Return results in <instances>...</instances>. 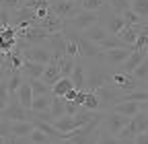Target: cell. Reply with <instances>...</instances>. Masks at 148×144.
Returning <instances> with one entry per match:
<instances>
[{
	"label": "cell",
	"instance_id": "f546056e",
	"mask_svg": "<svg viewBox=\"0 0 148 144\" xmlns=\"http://www.w3.org/2000/svg\"><path fill=\"white\" fill-rule=\"evenodd\" d=\"M134 51H148V23H144L138 39L134 43Z\"/></svg>",
	"mask_w": 148,
	"mask_h": 144
},
{
	"label": "cell",
	"instance_id": "2e32d148",
	"mask_svg": "<svg viewBox=\"0 0 148 144\" xmlns=\"http://www.w3.org/2000/svg\"><path fill=\"white\" fill-rule=\"evenodd\" d=\"M82 35L88 39V41H92V43H103L107 37H109V33H107V29L101 25V23H97V25H92V27H88L86 31H82Z\"/></svg>",
	"mask_w": 148,
	"mask_h": 144
},
{
	"label": "cell",
	"instance_id": "f6af8a7d",
	"mask_svg": "<svg viewBox=\"0 0 148 144\" xmlns=\"http://www.w3.org/2000/svg\"><path fill=\"white\" fill-rule=\"evenodd\" d=\"M0 144H4V138H2V136H0Z\"/></svg>",
	"mask_w": 148,
	"mask_h": 144
},
{
	"label": "cell",
	"instance_id": "52a82bcc",
	"mask_svg": "<svg viewBox=\"0 0 148 144\" xmlns=\"http://www.w3.org/2000/svg\"><path fill=\"white\" fill-rule=\"evenodd\" d=\"M49 8H51V12L58 16V19H62L64 23L70 21V19H74V16L82 10L78 2H70V0H53Z\"/></svg>",
	"mask_w": 148,
	"mask_h": 144
},
{
	"label": "cell",
	"instance_id": "4fadbf2b",
	"mask_svg": "<svg viewBox=\"0 0 148 144\" xmlns=\"http://www.w3.org/2000/svg\"><path fill=\"white\" fill-rule=\"evenodd\" d=\"M148 58V51H132L130 53V58L119 66V72H125V74H132V72Z\"/></svg>",
	"mask_w": 148,
	"mask_h": 144
},
{
	"label": "cell",
	"instance_id": "b9f144b4",
	"mask_svg": "<svg viewBox=\"0 0 148 144\" xmlns=\"http://www.w3.org/2000/svg\"><path fill=\"white\" fill-rule=\"evenodd\" d=\"M76 97H78V91L76 88H70V91L64 95V101H76Z\"/></svg>",
	"mask_w": 148,
	"mask_h": 144
},
{
	"label": "cell",
	"instance_id": "ab89813d",
	"mask_svg": "<svg viewBox=\"0 0 148 144\" xmlns=\"http://www.w3.org/2000/svg\"><path fill=\"white\" fill-rule=\"evenodd\" d=\"M4 144H31V140L29 138H21V136H6L4 138Z\"/></svg>",
	"mask_w": 148,
	"mask_h": 144
},
{
	"label": "cell",
	"instance_id": "7c38bea8",
	"mask_svg": "<svg viewBox=\"0 0 148 144\" xmlns=\"http://www.w3.org/2000/svg\"><path fill=\"white\" fill-rule=\"evenodd\" d=\"M130 49H109V51H103L101 53V62L105 66H121L127 58H130Z\"/></svg>",
	"mask_w": 148,
	"mask_h": 144
},
{
	"label": "cell",
	"instance_id": "60d3db41",
	"mask_svg": "<svg viewBox=\"0 0 148 144\" xmlns=\"http://www.w3.org/2000/svg\"><path fill=\"white\" fill-rule=\"evenodd\" d=\"M0 136H2V138L10 136V121L4 119V117H0Z\"/></svg>",
	"mask_w": 148,
	"mask_h": 144
},
{
	"label": "cell",
	"instance_id": "9c48e42d",
	"mask_svg": "<svg viewBox=\"0 0 148 144\" xmlns=\"http://www.w3.org/2000/svg\"><path fill=\"white\" fill-rule=\"evenodd\" d=\"M127 123H130V117L119 115V113H115V111H107V115H105V119H103V130H105L107 134H111V136H119L121 130L125 128Z\"/></svg>",
	"mask_w": 148,
	"mask_h": 144
},
{
	"label": "cell",
	"instance_id": "74e56055",
	"mask_svg": "<svg viewBox=\"0 0 148 144\" xmlns=\"http://www.w3.org/2000/svg\"><path fill=\"white\" fill-rule=\"evenodd\" d=\"M99 144H125L123 140H119L117 136H111L103 130V125H101V138H99Z\"/></svg>",
	"mask_w": 148,
	"mask_h": 144
},
{
	"label": "cell",
	"instance_id": "5b68a950",
	"mask_svg": "<svg viewBox=\"0 0 148 144\" xmlns=\"http://www.w3.org/2000/svg\"><path fill=\"white\" fill-rule=\"evenodd\" d=\"M49 37H51V33H47L39 25H33L27 29H16V39L25 41L27 45H43Z\"/></svg>",
	"mask_w": 148,
	"mask_h": 144
},
{
	"label": "cell",
	"instance_id": "ac0fdd59",
	"mask_svg": "<svg viewBox=\"0 0 148 144\" xmlns=\"http://www.w3.org/2000/svg\"><path fill=\"white\" fill-rule=\"evenodd\" d=\"M113 111H115V113H119V115H125V117L132 119L134 115H138V113H140V103H136V101H119V103L113 107Z\"/></svg>",
	"mask_w": 148,
	"mask_h": 144
},
{
	"label": "cell",
	"instance_id": "7bdbcfd3",
	"mask_svg": "<svg viewBox=\"0 0 148 144\" xmlns=\"http://www.w3.org/2000/svg\"><path fill=\"white\" fill-rule=\"evenodd\" d=\"M140 109H142L144 113H148V101H146V103H140Z\"/></svg>",
	"mask_w": 148,
	"mask_h": 144
},
{
	"label": "cell",
	"instance_id": "7dc6e473",
	"mask_svg": "<svg viewBox=\"0 0 148 144\" xmlns=\"http://www.w3.org/2000/svg\"><path fill=\"white\" fill-rule=\"evenodd\" d=\"M70 2H78V0H70Z\"/></svg>",
	"mask_w": 148,
	"mask_h": 144
},
{
	"label": "cell",
	"instance_id": "e0dca14e",
	"mask_svg": "<svg viewBox=\"0 0 148 144\" xmlns=\"http://www.w3.org/2000/svg\"><path fill=\"white\" fill-rule=\"evenodd\" d=\"M21 72H23V76H25V78L39 80V78L43 76V72H45V66H43V64H37V62H29V60H25Z\"/></svg>",
	"mask_w": 148,
	"mask_h": 144
},
{
	"label": "cell",
	"instance_id": "4316f807",
	"mask_svg": "<svg viewBox=\"0 0 148 144\" xmlns=\"http://www.w3.org/2000/svg\"><path fill=\"white\" fill-rule=\"evenodd\" d=\"M51 99H53V95L35 97V99H33V105H31V111H35V113H39V111H49V107H51Z\"/></svg>",
	"mask_w": 148,
	"mask_h": 144
},
{
	"label": "cell",
	"instance_id": "603a6c76",
	"mask_svg": "<svg viewBox=\"0 0 148 144\" xmlns=\"http://www.w3.org/2000/svg\"><path fill=\"white\" fill-rule=\"evenodd\" d=\"M60 78H64V76L60 74V68H58V64H56V62H49V64L45 66V72H43L41 80H43L47 86H53V84L58 82Z\"/></svg>",
	"mask_w": 148,
	"mask_h": 144
},
{
	"label": "cell",
	"instance_id": "277c9868",
	"mask_svg": "<svg viewBox=\"0 0 148 144\" xmlns=\"http://www.w3.org/2000/svg\"><path fill=\"white\" fill-rule=\"evenodd\" d=\"M99 23L107 29V33H109V35H117L119 31H123V29H125V21H123V16L115 14V12L111 10L107 4L99 10Z\"/></svg>",
	"mask_w": 148,
	"mask_h": 144
},
{
	"label": "cell",
	"instance_id": "ba28073f",
	"mask_svg": "<svg viewBox=\"0 0 148 144\" xmlns=\"http://www.w3.org/2000/svg\"><path fill=\"white\" fill-rule=\"evenodd\" d=\"M99 23V12H92V10H80L74 19H70V21H66L64 25L66 27H70V29H74V31H86L88 27H92V25H97Z\"/></svg>",
	"mask_w": 148,
	"mask_h": 144
},
{
	"label": "cell",
	"instance_id": "6da1fadb",
	"mask_svg": "<svg viewBox=\"0 0 148 144\" xmlns=\"http://www.w3.org/2000/svg\"><path fill=\"white\" fill-rule=\"evenodd\" d=\"M113 72L105 64H90L86 66V91H97V88L105 86L111 82Z\"/></svg>",
	"mask_w": 148,
	"mask_h": 144
},
{
	"label": "cell",
	"instance_id": "83f0119b",
	"mask_svg": "<svg viewBox=\"0 0 148 144\" xmlns=\"http://www.w3.org/2000/svg\"><path fill=\"white\" fill-rule=\"evenodd\" d=\"M27 80H29V84H31L33 99H35V97H43V95H51V86H47L41 78H39V80H31V78H27Z\"/></svg>",
	"mask_w": 148,
	"mask_h": 144
},
{
	"label": "cell",
	"instance_id": "4dcf8cb0",
	"mask_svg": "<svg viewBox=\"0 0 148 144\" xmlns=\"http://www.w3.org/2000/svg\"><path fill=\"white\" fill-rule=\"evenodd\" d=\"M130 6H132V10L140 16V19H148V0H132L130 2Z\"/></svg>",
	"mask_w": 148,
	"mask_h": 144
},
{
	"label": "cell",
	"instance_id": "836d02e7",
	"mask_svg": "<svg viewBox=\"0 0 148 144\" xmlns=\"http://www.w3.org/2000/svg\"><path fill=\"white\" fill-rule=\"evenodd\" d=\"M107 6H109L111 10H113L115 14H119V16H121L127 8H132L127 0H107Z\"/></svg>",
	"mask_w": 148,
	"mask_h": 144
},
{
	"label": "cell",
	"instance_id": "d6a6232c",
	"mask_svg": "<svg viewBox=\"0 0 148 144\" xmlns=\"http://www.w3.org/2000/svg\"><path fill=\"white\" fill-rule=\"evenodd\" d=\"M78 4L82 10H92V12H99L105 4H107V0H78Z\"/></svg>",
	"mask_w": 148,
	"mask_h": 144
},
{
	"label": "cell",
	"instance_id": "5bb4252c",
	"mask_svg": "<svg viewBox=\"0 0 148 144\" xmlns=\"http://www.w3.org/2000/svg\"><path fill=\"white\" fill-rule=\"evenodd\" d=\"M37 25H39L41 29H45L47 33H51V35H53V33H62V31H64V27H66V25H64V21H62V19H58V16L51 12V8H49V14L45 16V19H41Z\"/></svg>",
	"mask_w": 148,
	"mask_h": 144
},
{
	"label": "cell",
	"instance_id": "d6986e66",
	"mask_svg": "<svg viewBox=\"0 0 148 144\" xmlns=\"http://www.w3.org/2000/svg\"><path fill=\"white\" fill-rule=\"evenodd\" d=\"M25 82V76H23V72L21 70H16V72H8V78H6V88H8V95L10 99L16 97L18 93V88H21V84Z\"/></svg>",
	"mask_w": 148,
	"mask_h": 144
},
{
	"label": "cell",
	"instance_id": "ffe728a7",
	"mask_svg": "<svg viewBox=\"0 0 148 144\" xmlns=\"http://www.w3.org/2000/svg\"><path fill=\"white\" fill-rule=\"evenodd\" d=\"M142 27H144V25H132V27H125L123 31L117 33V37H119L123 43L132 45V49H134V43H136V39H138V35H140Z\"/></svg>",
	"mask_w": 148,
	"mask_h": 144
},
{
	"label": "cell",
	"instance_id": "e575fe53",
	"mask_svg": "<svg viewBox=\"0 0 148 144\" xmlns=\"http://www.w3.org/2000/svg\"><path fill=\"white\" fill-rule=\"evenodd\" d=\"M84 109H88V111H101V105H99V99H97V95L92 93V91H86V99H84Z\"/></svg>",
	"mask_w": 148,
	"mask_h": 144
},
{
	"label": "cell",
	"instance_id": "9a60e30c",
	"mask_svg": "<svg viewBox=\"0 0 148 144\" xmlns=\"http://www.w3.org/2000/svg\"><path fill=\"white\" fill-rule=\"evenodd\" d=\"M70 80H72L76 91H86V68L78 60H76V66H74L72 74H70Z\"/></svg>",
	"mask_w": 148,
	"mask_h": 144
},
{
	"label": "cell",
	"instance_id": "c3c4849f",
	"mask_svg": "<svg viewBox=\"0 0 148 144\" xmlns=\"http://www.w3.org/2000/svg\"><path fill=\"white\" fill-rule=\"evenodd\" d=\"M127 2H132V0H127Z\"/></svg>",
	"mask_w": 148,
	"mask_h": 144
},
{
	"label": "cell",
	"instance_id": "8992f818",
	"mask_svg": "<svg viewBox=\"0 0 148 144\" xmlns=\"http://www.w3.org/2000/svg\"><path fill=\"white\" fill-rule=\"evenodd\" d=\"M0 117H4L8 121H33V111L25 109V107L18 103V99H10V103L6 105V109L0 113Z\"/></svg>",
	"mask_w": 148,
	"mask_h": 144
},
{
	"label": "cell",
	"instance_id": "30bf717a",
	"mask_svg": "<svg viewBox=\"0 0 148 144\" xmlns=\"http://www.w3.org/2000/svg\"><path fill=\"white\" fill-rule=\"evenodd\" d=\"M111 82H113L123 95H130V93L138 91V88H144V86L134 78V74H125V72H113V76H111Z\"/></svg>",
	"mask_w": 148,
	"mask_h": 144
},
{
	"label": "cell",
	"instance_id": "44dd1931",
	"mask_svg": "<svg viewBox=\"0 0 148 144\" xmlns=\"http://www.w3.org/2000/svg\"><path fill=\"white\" fill-rule=\"evenodd\" d=\"M33 130H35V123L33 121H10V134L12 136L29 138Z\"/></svg>",
	"mask_w": 148,
	"mask_h": 144
},
{
	"label": "cell",
	"instance_id": "7402d4cb",
	"mask_svg": "<svg viewBox=\"0 0 148 144\" xmlns=\"http://www.w3.org/2000/svg\"><path fill=\"white\" fill-rule=\"evenodd\" d=\"M99 49H101V53H103V51H109V49H130V51H134L132 45L123 43V41L117 37V35H109V37H107L103 43H99Z\"/></svg>",
	"mask_w": 148,
	"mask_h": 144
},
{
	"label": "cell",
	"instance_id": "7a4b0ae2",
	"mask_svg": "<svg viewBox=\"0 0 148 144\" xmlns=\"http://www.w3.org/2000/svg\"><path fill=\"white\" fill-rule=\"evenodd\" d=\"M92 93L97 95L99 105H101V111H105V113H107V111H113V107H115L119 101H123V93L119 91L113 82H109V84L97 88V91H92Z\"/></svg>",
	"mask_w": 148,
	"mask_h": 144
},
{
	"label": "cell",
	"instance_id": "d590c367",
	"mask_svg": "<svg viewBox=\"0 0 148 144\" xmlns=\"http://www.w3.org/2000/svg\"><path fill=\"white\" fill-rule=\"evenodd\" d=\"M29 140H31V144H53V140L47 134H43L41 130H33L31 136H29Z\"/></svg>",
	"mask_w": 148,
	"mask_h": 144
},
{
	"label": "cell",
	"instance_id": "cb8c5ba5",
	"mask_svg": "<svg viewBox=\"0 0 148 144\" xmlns=\"http://www.w3.org/2000/svg\"><path fill=\"white\" fill-rule=\"evenodd\" d=\"M16 99H18V103H21L25 109H31V105H33V91H31V84H29L27 78H25V82L21 84V88H18Z\"/></svg>",
	"mask_w": 148,
	"mask_h": 144
},
{
	"label": "cell",
	"instance_id": "f35d334b",
	"mask_svg": "<svg viewBox=\"0 0 148 144\" xmlns=\"http://www.w3.org/2000/svg\"><path fill=\"white\" fill-rule=\"evenodd\" d=\"M23 4H25V0H0V6H4V8L12 10V12L23 8Z\"/></svg>",
	"mask_w": 148,
	"mask_h": 144
},
{
	"label": "cell",
	"instance_id": "bcb514c9",
	"mask_svg": "<svg viewBox=\"0 0 148 144\" xmlns=\"http://www.w3.org/2000/svg\"><path fill=\"white\" fill-rule=\"evenodd\" d=\"M144 88H148V82H146V84H144Z\"/></svg>",
	"mask_w": 148,
	"mask_h": 144
},
{
	"label": "cell",
	"instance_id": "f1b7e54d",
	"mask_svg": "<svg viewBox=\"0 0 148 144\" xmlns=\"http://www.w3.org/2000/svg\"><path fill=\"white\" fill-rule=\"evenodd\" d=\"M70 88H74L72 80H70V78H60L58 82L51 86V95H53V97H64Z\"/></svg>",
	"mask_w": 148,
	"mask_h": 144
},
{
	"label": "cell",
	"instance_id": "8fae6325",
	"mask_svg": "<svg viewBox=\"0 0 148 144\" xmlns=\"http://www.w3.org/2000/svg\"><path fill=\"white\" fill-rule=\"evenodd\" d=\"M23 56L29 62H37V64H43V66H47L51 62V51L47 47H43V45H29V47H25Z\"/></svg>",
	"mask_w": 148,
	"mask_h": 144
},
{
	"label": "cell",
	"instance_id": "1f68e13d",
	"mask_svg": "<svg viewBox=\"0 0 148 144\" xmlns=\"http://www.w3.org/2000/svg\"><path fill=\"white\" fill-rule=\"evenodd\" d=\"M132 74H134V78H136L142 86L148 82V58H146V60H144V62H142V64H140V66L132 72Z\"/></svg>",
	"mask_w": 148,
	"mask_h": 144
},
{
	"label": "cell",
	"instance_id": "484cf974",
	"mask_svg": "<svg viewBox=\"0 0 148 144\" xmlns=\"http://www.w3.org/2000/svg\"><path fill=\"white\" fill-rule=\"evenodd\" d=\"M49 111H51V115H53V121L60 119V117H64V115H66V101H64V97H53Z\"/></svg>",
	"mask_w": 148,
	"mask_h": 144
},
{
	"label": "cell",
	"instance_id": "ee69618b",
	"mask_svg": "<svg viewBox=\"0 0 148 144\" xmlns=\"http://www.w3.org/2000/svg\"><path fill=\"white\" fill-rule=\"evenodd\" d=\"M53 144H74V142L72 140H56Z\"/></svg>",
	"mask_w": 148,
	"mask_h": 144
},
{
	"label": "cell",
	"instance_id": "3957f363",
	"mask_svg": "<svg viewBox=\"0 0 148 144\" xmlns=\"http://www.w3.org/2000/svg\"><path fill=\"white\" fill-rule=\"evenodd\" d=\"M146 132H148V113H144L140 109V113L130 119V123L121 130V134L117 138L119 140H136L140 134H146Z\"/></svg>",
	"mask_w": 148,
	"mask_h": 144
},
{
	"label": "cell",
	"instance_id": "8d00e7d4",
	"mask_svg": "<svg viewBox=\"0 0 148 144\" xmlns=\"http://www.w3.org/2000/svg\"><path fill=\"white\" fill-rule=\"evenodd\" d=\"M121 16H123V21H125V27H132V25H144V21L140 19V16H138L132 8H127Z\"/></svg>",
	"mask_w": 148,
	"mask_h": 144
},
{
	"label": "cell",
	"instance_id": "d4e9b609",
	"mask_svg": "<svg viewBox=\"0 0 148 144\" xmlns=\"http://www.w3.org/2000/svg\"><path fill=\"white\" fill-rule=\"evenodd\" d=\"M56 64H58V68H60V74H62L64 78H70V74H72L74 66H76V58L62 56L60 60H56Z\"/></svg>",
	"mask_w": 148,
	"mask_h": 144
}]
</instances>
